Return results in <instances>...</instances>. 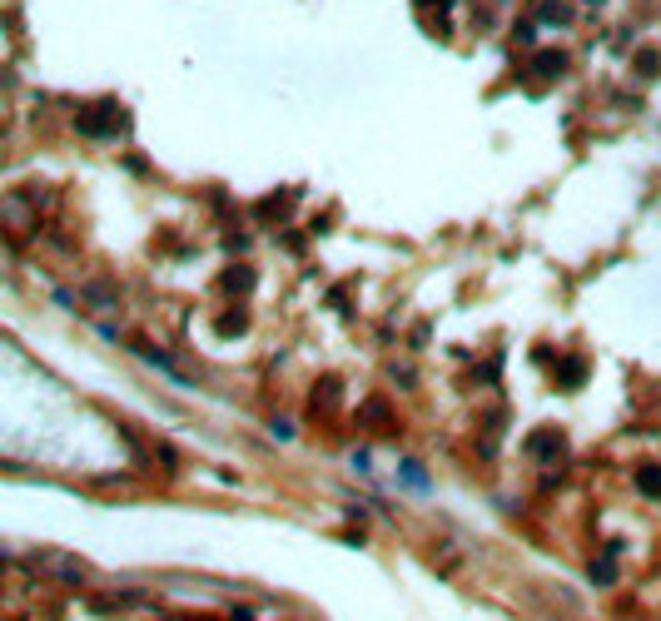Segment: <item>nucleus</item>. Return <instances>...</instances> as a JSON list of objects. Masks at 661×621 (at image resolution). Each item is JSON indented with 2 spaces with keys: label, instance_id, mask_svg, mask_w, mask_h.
<instances>
[{
  "label": "nucleus",
  "instance_id": "1",
  "mask_svg": "<svg viewBox=\"0 0 661 621\" xmlns=\"http://www.w3.org/2000/svg\"><path fill=\"white\" fill-rule=\"evenodd\" d=\"M542 20H547V25H567V20H572V6H562V0H547V6H542Z\"/></svg>",
  "mask_w": 661,
  "mask_h": 621
},
{
  "label": "nucleus",
  "instance_id": "2",
  "mask_svg": "<svg viewBox=\"0 0 661 621\" xmlns=\"http://www.w3.org/2000/svg\"><path fill=\"white\" fill-rule=\"evenodd\" d=\"M636 477H641V492L646 497H661V468H641Z\"/></svg>",
  "mask_w": 661,
  "mask_h": 621
},
{
  "label": "nucleus",
  "instance_id": "3",
  "mask_svg": "<svg viewBox=\"0 0 661 621\" xmlns=\"http://www.w3.org/2000/svg\"><path fill=\"white\" fill-rule=\"evenodd\" d=\"M562 70V55H537V75H557Z\"/></svg>",
  "mask_w": 661,
  "mask_h": 621
},
{
  "label": "nucleus",
  "instance_id": "4",
  "mask_svg": "<svg viewBox=\"0 0 661 621\" xmlns=\"http://www.w3.org/2000/svg\"><path fill=\"white\" fill-rule=\"evenodd\" d=\"M562 383H582V363H567L562 368Z\"/></svg>",
  "mask_w": 661,
  "mask_h": 621
},
{
  "label": "nucleus",
  "instance_id": "5",
  "mask_svg": "<svg viewBox=\"0 0 661 621\" xmlns=\"http://www.w3.org/2000/svg\"><path fill=\"white\" fill-rule=\"evenodd\" d=\"M592 6H597V0H592Z\"/></svg>",
  "mask_w": 661,
  "mask_h": 621
}]
</instances>
